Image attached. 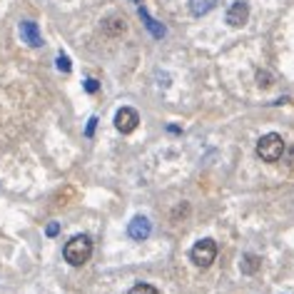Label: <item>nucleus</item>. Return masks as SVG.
I'll return each mask as SVG.
<instances>
[{
  "label": "nucleus",
  "instance_id": "f257e3e1",
  "mask_svg": "<svg viewBox=\"0 0 294 294\" xmlns=\"http://www.w3.org/2000/svg\"><path fill=\"white\" fill-rule=\"evenodd\" d=\"M63 257L70 267H82L92 257V239L87 234H75L73 239H68V244L63 247Z\"/></svg>",
  "mask_w": 294,
  "mask_h": 294
},
{
  "label": "nucleus",
  "instance_id": "f03ea898",
  "mask_svg": "<svg viewBox=\"0 0 294 294\" xmlns=\"http://www.w3.org/2000/svg\"><path fill=\"white\" fill-rule=\"evenodd\" d=\"M257 155H259L264 162H277V160L284 155V140H282L277 132H269V135L259 137V142H257Z\"/></svg>",
  "mask_w": 294,
  "mask_h": 294
},
{
  "label": "nucleus",
  "instance_id": "7ed1b4c3",
  "mask_svg": "<svg viewBox=\"0 0 294 294\" xmlns=\"http://www.w3.org/2000/svg\"><path fill=\"white\" fill-rule=\"evenodd\" d=\"M190 257H192V262H195L200 269L212 267V262L217 259V242H215V239H200V242L192 247Z\"/></svg>",
  "mask_w": 294,
  "mask_h": 294
},
{
  "label": "nucleus",
  "instance_id": "20e7f679",
  "mask_svg": "<svg viewBox=\"0 0 294 294\" xmlns=\"http://www.w3.org/2000/svg\"><path fill=\"white\" fill-rule=\"evenodd\" d=\"M137 125H140V115H137L135 107H120V110H117V115H115V127H117L122 135L135 132Z\"/></svg>",
  "mask_w": 294,
  "mask_h": 294
},
{
  "label": "nucleus",
  "instance_id": "39448f33",
  "mask_svg": "<svg viewBox=\"0 0 294 294\" xmlns=\"http://www.w3.org/2000/svg\"><path fill=\"white\" fill-rule=\"evenodd\" d=\"M224 20H227L229 28H244L247 20H249V5H247L244 0L232 3L229 10H227V15H224Z\"/></svg>",
  "mask_w": 294,
  "mask_h": 294
},
{
  "label": "nucleus",
  "instance_id": "423d86ee",
  "mask_svg": "<svg viewBox=\"0 0 294 294\" xmlns=\"http://www.w3.org/2000/svg\"><path fill=\"white\" fill-rule=\"evenodd\" d=\"M127 234H130L135 242H142V239H147V237L152 234V222L147 220V217H142V215L132 217L130 224H127Z\"/></svg>",
  "mask_w": 294,
  "mask_h": 294
},
{
  "label": "nucleus",
  "instance_id": "0eeeda50",
  "mask_svg": "<svg viewBox=\"0 0 294 294\" xmlns=\"http://www.w3.org/2000/svg\"><path fill=\"white\" fill-rule=\"evenodd\" d=\"M20 38H23L28 45H33V48H40V45H43L40 30H38V25H35L33 20H23V23H20Z\"/></svg>",
  "mask_w": 294,
  "mask_h": 294
},
{
  "label": "nucleus",
  "instance_id": "6e6552de",
  "mask_svg": "<svg viewBox=\"0 0 294 294\" xmlns=\"http://www.w3.org/2000/svg\"><path fill=\"white\" fill-rule=\"evenodd\" d=\"M102 30H105L107 35L117 38V35H122V33H125V20H122L120 15H112V18H105V20H102Z\"/></svg>",
  "mask_w": 294,
  "mask_h": 294
},
{
  "label": "nucleus",
  "instance_id": "1a4fd4ad",
  "mask_svg": "<svg viewBox=\"0 0 294 294\" xmlns=\"http://www.w3.org/2000/svg\"><path fill=\"white\" fill-rule=\"evenodd\" d=\"M215 5H217V0H190V13H192L195 18H202V15H207Z\"/></svg>",
  "mask_w": 294,
  "mask_h": 294
},
{
  "label": "nucleus",
  "instance_id": "9d476101",
  "mask_svg": "<svg viewBox=\"0 0 294 294\" xmlns=\"http://www.w3.org/2000/svg\"><path fill=\"white\" fill-rule=\"evenodd\" d=\"M259 264H262V259H259L257 254H244V259H242V272H244V274H254V272L259 269Z\"/></svg>",
  "mask_w": 294,
  "mask_h": 294
},
{
  "label": "nucleus",
  "instance_id": "9b49d317",
  "mask_svg": "<svg viewBox=\"0 0 294 294\" xmlns=\"http://www.w3.org/2000/svg\"><path fill=\"white\" fill-rule=\"evenodd\" d=\"M140 15H142V20H145V25H147V28H150V30L155 33V38H162V35H165V30H162V25H157V23H155V20H152V18L147 15V13H145V10H142V8H140Z\"/></svg>",
  "mask_w": 294,
  "mask_h": 294
},
{
  "label": "nucleus",
  "instance_id": "f8f14e48",
  "mask_svg": "<svg viewBox=\"0 0 294 294\" xmlns=\"http://www.w3.org/2000/svg\"><path fill=\"white\" fill-rule=\"evenodd\" d=\"M127 294H160V292H157V287H152V284H147V282H140V284H135Z\"/></svg>",
  "mask_w": 294,
  "mask_h": 294
},
{
  "label": "nucleus",
  "instance_id": "ddd939ff",
  "mask_svg": "<svg viewBox=\"0 0 294 294\" xmlns=\"http://www.w3.org/2000/svg\"><path fill=\"white\" fill-rule=\"evenodd\" d=\"M58 68H60L63 73H70V60H68V58H65L63 53L58 55Z\"/></svg>",
  "mask_w": 294,
  "mask_h": 294
},
{
  "label": "nucleus",
  "instance_id": "4468645a",
  "mask_svg": "<svg viewBox=\"0 0 294 294\" xmlns=\"http://www.w3.org/2000/svg\"><path fill=\"white\" fill-rule=\"evenodd\" d=\"M58 232H60V224H58V222H50V224L45 227V234H48V237H58Z\"/></svg>",
  "mask_w": 294,
  "mask_h": 294
},
{
  "label": "nucleus",
  "instance_id": "2eb2a0df",
  "mask_svg": "<svg viewBox=\"0 0 294 294\" xmlns=\"http://www.w3.org/2000/svg\"><path fill=\"white\" fill-rule=\"evenodd\" d=\"M97 87H100L97 80H85V90H87V92H97Z\"/></svg>",
  "mask_w": 294,
  "mask_h": 294
},
{
  "label": "nucleus",
  "instance_id": "dca6fc26",
  "mask_svg": "<svg viewBox=\"0 0 294 294\" xmlns=\"http://www.w3.org/2000/svg\"><path fill=\"white\" fill-rule=\"evenodd\" d=\"M95 125H97V117H92V120H90V125L85 127V135H87V137H92V132H95Z\"/></svg>",
  "mask_w": 294,
  "mask_h": 294
},
{
  "label": "nucleus",
  "instance_id": "f3484780",
  "mask_svg": "<svg viewBox=\"0 0 294 294\" xmlns=\"http://www.w3.org/2000/svg\"><path fill=\"white\" fill-rule=\"evenodd\" d=\"M259 85H262V87H264V85H269V75L259 73Z\"/></svg>",
  "mask_w": 294,
  "mask_h": 294
},
{
  "label": "nucleus",
  "instance_id": "a211bd4d",
  "mask_svg": "<svg viewBox=\"0 0 294 294\" xmlns=\"http://www.w3.org/2000/svg\"><path fill=\"white\" fill-rule=\"evenodd\" d=\"M135 3H140V0H135Z\"/></svg>",
  "mask_w": 294,
  "mask_h": 294
}]
</instances>
